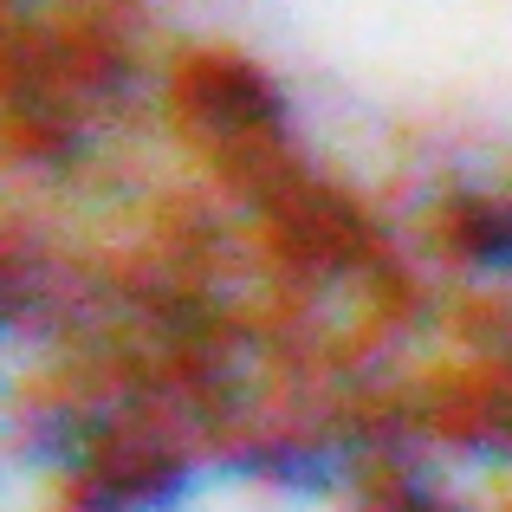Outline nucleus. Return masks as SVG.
I'll list each match as a JSON object with an SVG mask.
<instances>
[{
	"mask_svg": "<svg viewBox=\"0 0 512 512\" xmlns=\"http://www.w3.org/2000/svg\"><path fill=\"white\" fill-rule=\"evenodd\" d=\"M383 441L208 435L124 441L59 512H376Z\"/></svg>",
	"mask_w": 512,
	"mask_h": 512,
	"instance_id": "nucleus-1",
	"label": "nucleus"
}]
</instances>
